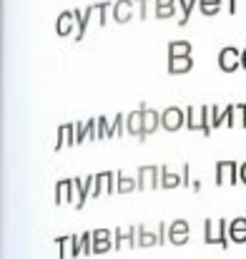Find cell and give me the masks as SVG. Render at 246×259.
Instances as JSON below:
<instances>
[{"instance_id": "6da1fadb", "label": "cell", "mask_w": 246, "mask_h": 259, "mask_svg": "<svg viewBox=\"0 0 246 259\" xmlns=\"http://www.w3.org/2000/svg\"><path fill=\"white\" fill-rule=\"evenodd\" d=\"M204 242L206 244H216V247H221V249H229V222L226 219H219V222H214V219H206L204 222Z\"/></svg>"}, {"instance_id": "7a4b0ae2", "label": "cell", "mask_w": 246, "mask_h": 259, "mask_svg": "<svg viewBox=\"0 0 246 259\" xmlns=\"http://www.w3.org/2000/svg\"><path fill=\"white\" fill-rule=\"evenodd\" d=\"M186 128L199 131L201 136H211L209 106H188V108H186Z\"/></svg>"}, {"instance_id": "3957f363", "label": "cell", "mask_w": 246, "mask_h": 259, "mask_svg": "<svg viewBox=\"0 0 246 259\" xmlns=\"http://www.w3.org/2000/svg\"><path fill=\"white\" fill-rule=\"evenodd\" d=\"M161 128L168 134H176L178 128H186V111L178 106H168L161 113Z\"/></svg>"}, {"instance_id": "277c9868", "label": "cell", "mask_w": 246, "mask_h": 259, "mask_svg": "<svg viewBox=\"0 0 246 259\" xmlns=\"http://www.w3.org/2000/svg\"><path fill=\"white\" fill-rule=\"evenodd\" d=\"M239 166L241 164H236V161H219L216 164V174H214L216 184L219 186H234L239 181Z\"/></svg>"}, {"instance_id": "5b68a950", "label": "cell", "mask_w": 246, "mask_h": 259, "mask_svg": "<svg viewBox=\"0 0 246 259\" xmlns=\"http://www.w3.org/2000/svg\"><path fill=\"white\" fill-rule=\"evenodd\" d=\"M136 179H138V191L161 189V166H141Z\"/></svg>"}, {"instance_id": "8992f818", "label": "cell", "mask_w": 246, "mask_h": 259, "mask_svg": "<svg viewBox=\"0 0 246 259\" xmlns=\"http://www.w3.org/2000/svg\"><path fill=\"white\" fill-rule=\"evenodd\" d=\"M219 68L224 73H234L236 68H241V51L234 46H224L219 51Z\"/></svg>"}, {"instance_id": "52a82bcc", "label": "cell", "mask_w": 246, "mask_h": 259, "mask_svg": "<svg viewBox=\"0 0 246 259\" xmlns=\"http://www.w3.org/2000/svg\"><path fill=\"white\" fill-rule=\"evenodd\" d=\"M188 234H191V227H188L186 219H173L168 224V242L173 247H183L188 242Z\"/></svg>"}, {"instance_id": "ba28073f", "label": "cell", "mask_w": 246, "mask_h": 259, "mask_svg": "<svg viewBox=\"0 0 246 259\" xmlns=\"http://www.w3.org/2000/svg\"><path fill=\"white\" fill-rule=\"evenodd\" d=\"M113 247L116 249H126V247H138V227H121L113 234Z\"/></svg>"}, {"instance_id": "9c48e42d", "label": "cell", "mask_w": 246, "mask_h": 259, "mask_svg": "<svg viewBox=\"0 0 246 259\" xmlns=\"http://www.w3.org/2000/svg\"><path fill=\"white\" fill-rule=\"evenodd\" d=\"M126 134L136 136L141 144L146 141V134H143V106H138L136 111H131L126 116Z\"/></svg>"}, {"instance_id": "30bf717a", "label": "cell", "mask_w": 246, "mask_h": 259, "mask_svg": "<svg viewBox=\"0 0 246 259\" xmlns=\"http://www.w3.org/2000/svg\"><path fill=\"white\" fill-rule=\"evenodd\" d=\"M116 176H118V174H113V171L95 174V186H93L90 199H98L101 194H113V191H116Z\"/></svg>"}, {"instance_id": "8fae6325", "label": "cell", "mask_w": 246, "mask_h": 259, "mask_svg": "<svg viewBox=\"0 0 246 259\" xmlns=\"http://www.w3.org/2000/svg\"><path fill=\"white\" fill-rule=\"evenodd\" d=\"M93 186H95V176H85V179H73V191H76V209H83L85 199L93 194Z\"/></svg>"}, {"instance_id": "7c38bea8", "label": "cell", "mask_w": 246, "mask_h": 259, "mask_svg": "<svg viewBox=\"0 0 246 259\" xmlns=\"http://www.w3.org/2000/svg\"><path fill=\"white\" fill-rule=\"evenodd\" d=\"M76 201V191H73V179H61L56 184V206H66Z\"/></svg>"}, {"instance_id": "4fadbf2b", "label": "cell", "mask_w": 246, "mask_h": 259, "mask_svg": "<svg viewBox=\"0 0 246 259\" xmlns=\"http://www.w3.org/2000/svg\"><path fill=\"white\" fill-rule=\"evenodd\" d=\"M113 249V232L111 229H95L93 232V254H106Z\"/></svg>"}, {"instance_id": "5bb4252c", "label": "cell", "mask_w": 246, "mask_h": 259, "mask_svg": "<svg viewBox=\"0 0 246 259\" xmlns=\"http://www.w3.org/2000/svg\"><path fill=\"white\" fill-rule=\"evenodd\" d=\"M95 15V5H88V8H76L73 10V18H76V40L85 38V28H88V20Z\"/></svg>"}, {"instance_id": "9a60e30c", "label": "cell", "mask_w": 246, "mask_h": 259, "mask_svg": "<svg viewBox=\"0 0 246 259\" xmlns=\"http://www.w3.org/2000/svg\"><path fill=\"white\" fill-rule=\"evenodd\" d=\"M78 141H76V126L73 123H63V126H58V134H56V151H61V149H66V146H76Z\"/></svg>"}, {"instance_id": "2e32d148", "label": "cell", "mask_w": 246, "mask_h": 259, "mask_svg": "<svg viewBox=\"0 0 246 259\" xmlns=\"http://www.w3.org/2000/svg\"><path fill=\"white\" fill-rule=\"evenodd\" d=\"M133 8H136L133 0H116V3H113L111 18H113L116 23H128V20L133 18Z\"/></svg>"}, {"instance_id": "e0dca14e", "label": "cell", "mask_w": 246, "mask_h": 259, "mask_svg": "<svg viewBox=\"0 0 246 259\" xmlns=\"http://www.w3.org/2000/svg\"><path fill=\"white\" fill-rule=\"evenodd\" d=\"M156 128H161V113L143 103V134H146V139L151 134H156Z\"/></svg>"}, {"instance_id": "ac0fdd59", "label": "cell", "mask_w": 246, "mask_h": 259, "mask_svg": "<svg viewBox=\"0 0 246 259\" xmlns=\"http://www.w3.org/2000/svg\"><path fill=\"white\" fill-rule=\"evenodd\" d=\"M95 141L98 139V118H90L85 123H76V141L83 144V141Z\"/></svg>"}, {"instance_id": "d6986e66", "label": "cell", "mask_w": 246, "mask_h": 259, "mask_svg": "<svg viewBox=\"0 0 246 259\" xmlns=\"http://www.w3.org/2000/svg\"><path fill=\"white\" fill-rule=\"evenodd\" d=\"M229 242L231 244H244L246 242V217H236L229 222Z\"/></svg>"}, {"instance_id": "ffe728a7", "label": "cell", "mask_w": 246, "mask_h": 259, "mask_svg": "<svg viewBox=\"0 0 246 259\" xmlns=\"http://www.w3.org/2000/svg\"><path fill=\"white\" fill-rule=\"evenodd\" d=\"M73 25H76L73 10H63V13L58 15V20H56V33H58L61 38H66V35L73 33Z\"/></svg>"}, {"instance_id": "44dd1931", "label": "cell", "mask_w": 246, "mask_h": 259, "mask_svg": "<svg viewBox=\"0 0 246 259\" xmlns=\"http://www.w3.org/2000/svg\"><path fill=\"white\" fill-rule=\"evenodd\" d=\"M161 244V237H159V229L151 232L149 227H138V247L141 249H149V247H159Z\"/></svg>"}, {"instance_id": "7402d4cb", "label": "cell", "mask_w": 246, "mask_h": 259, "mask_svg": "<svg viewBox=\"0 0 246 259\" xmlns=\"http://www.w3.org/2000/svg\"><path fill=\"white\" fill-rule=\"evenodd\" d=\"M183 186V176L171 166H161V189H178Z\"/></svg>"}, {"instance_id": "603a6c76", "label": "cell", "mask_w": 246, "mask_h": 259, "mask_svg": "<svg viewBox=\"0 0 246 259\" xmlns=\"http://www.w3.org/2000/svg\"><path fill=\"white\" fill-rule=\"evenodd\" d=\"M193 68V58H168V73L171 76H183Z\"/></svg>"}, {"instance_id": "cb8c5ba5", "label": "cell", "mask_w": 246, "mask_h": 259, "mask_svg": "<svg viewBox=\"0 0 246 259\" xmlns=\"http://www.w3.org/2000/svg\"><path fill=\"white\" fill-rule=\"evenodd\" d=\"M116 191L118 194H131L133 189H138V179H133V176H126L123 171H116Z\"/></svg>"}, {"instance_id": "d4e9b609", "label": "cell", "mask_w": 246, "mask_h": 259, "mask_svg": "<svg viewBox=\"0 0 246 259\" xmlns=\"http://www.w3.org/2000/svg\"><path fill=\"white\" fill-rule=\"evenodd\" d=\"M188 56H191L188 40H171L168 43V58H188Z\"/></svg>"}, {"instance_id": "484cf974", "label": "cell", "mask_w": 246, "mask_h": 259, "mask_svg": "<svg viewBox=\"0 0 246 259\" xmlns=\"http://www.w3.org/2000/svg\"><path fill=\"white\" fill-rule=\"evenodd\" d=\"M176 15V0H156V18L168 20Z\"/></svg>"}, {"instance_id": "4316f807", "label": "cell", "mask_w": 246, "mask_h": 259, "mask_svg": "<svg viewBox=\"0 0 246 259\" xmlns=\"http://www.w3.org/2000/svg\"><path fill=\"white\" fill-rule=\"evenodd\" d=\"M176 5L181 8L178 25H186V23H188V18H191V13H193V8L199 5V0H176Z\"/></svg>"}, {"instance_id": "83f0119b", "label": "cell", "mask_w": 246, "mask_h": 259, "mask_svg": "<svg viewBox=\"0 0 246 259\" xmlns=\"http://www.w3.org/2000/svg\"><path fill=\"white\" fill-rule=\"evenodd\" d=\"M113 13V3H95V15H98V25H108V18Z\"/></svg>"}, {"instance_id": "f1b7e54d", "label": "cell", "mask_w": 246, "mask_h": 259, "mask_svg": "<svg viewBox=\"0 0 246 259\" xmlns=\"http://www.w3.org/2000/svg\"><path fill=\"white\" fill-rule=\"evenodd\" d=\"M221 5H224V0H199V10L204 15H219Z\"/></svg>"}, {"instance_id": "f546056e", "label": "cell", "mask_w": 246, "mask_h": 259, "mask_svg": "<svg viewBox=\"0 0 246 259\" xmlns=\"http://www.w3.org/2000/svg\"><path fill=\"white\" fill-rule=\"evenodd\" d=\"M56 247H58V259L71 257V237H58L56 239Z\"/></svg>"}, {"instance_id": "4dcf8cb0", "label": "cell", "mask_w": 246, "mask_h": 259, "mask_svg": "<svg viewBox=\"0 0 246 259\" xmlns=\"http://www.w3.org/2000/svg\"><path fill=\"white\" fill-rule=\"evenodd\" d=\"M113 136V126L106 116H98V139H111Z\"/></svg>"}, {"instance_id": "1f68e13d", "label": "cell", "mask_w": 246, "mask_h": 259, "mask_svg": "<svg viewBox=\"0 0 246 259\" xmlns=\"http://www.w3.org/2000/svg\"><path fill=\"white\" fill-rule=\"evenodd\" d=\"M111 126H113V136H123L126 134V116L123 113H116V118L111 121Z\"/></svg>"}, {"instance_id": "d6a6232c", "label": "cell", "mask_w": 246, "mask_h": 259, "mask_svg": "<svg viewBox=\"0 0 246 259\" xmlns=\"http://www.w3.org/2000/svg\"><path fill=\"white\" fill-rule=\"evenodd\" d=\"M81 244H83V254H93V232H85L81 234Z\"/></svg>"}, {"instance_id": "836d02e7", "label": "cell", "mask_w": 246, "mask_h": 259, "mask_svg": "<svg viewBox=\"0 0 246 259\" xmlns=\"http://www.w3.org/2000/svg\"><path fill=\"white\" fill-rule=\"evenodd\" d=\"M81 254H83L81 234H71V257H81Z\"/></svg>"}, {"instance_id": "e575fe53", "label": "cell", "mask_w": 246, "mask_h": 259, "mask_svg": "<svg viewBox=\"0 0 246 259\" xmlns=\"http://www.w3.org/2000/svg\"><path fill=\"white\" fill-rule=\"evenodd\" d=\"M133 3H136L138 18H141V20H146V18H149V5H151V3H156V0H133Z\"/></svg>"}, {"instance_id": "d590c367", "label": "cell", "mask_w": 246, "mask_h": 259, "mask_svg": "<svg viewBox=\"0 0 246 259\" xmlns=\"http://www.w3.org/2000/svg\"><path fill=\"white\" fill-rule=\"evenodd\" d=\"M236 126L246 128V103H236Z\"/></svg>"}, {"instance_id": "8d00e7d4", "label": "cell", "mask_w": 246, "mask_h": 259, "mask_svg": "<svg viewBox=\"0 0 246 259\" xmlns=\"http://www.w3.org/2000/svg\"><path fill=\"white\" fill-rule=\"evenodd\" d=\"M181 176H183V186H188V189H191L193 179H191V166H188V164H183V166H181Z\"/></svg>"}, {"instance_id": "74e56055", "label": "cell", "mask_w": 246, "mask_h": 259, "mask_svg": "<svg viewBox=\"0 0 246 259\" xmlns=\"http://www.w3.org/2000/svg\"><path fill=\"white\" fill-rule=\"evenodd\" d=\"M239 181H241V184H246V161L239 166Z\"/></svg>"}, {"instance_id": "f35d334b", "label": "cell", "mask_w": 246, "mask_h": 259, "mask_svg": "<svg viewBox=\"0 0 246 259\" xmlns=\"http://www.w3.org/2000/svg\"><path fill=\"white\" fill-rule=\"evenodd\" d=\"M191 191H193V194H199V191H201V181H199V179H193V184H191Z\"/></svg>"}, {"instance_id": "ab89813d", "label": "cell", "mask_w": 246, "mask_h": 259, "mask_svg": "<svg viewBox=\"0 0 246 259\" xmlns=\"http://www.w3.org/2000/svg\"><path fill=\"white\" fill-rule=\"evenodd\" d=\"M226 3H229V13L236 15V0H226Z\"/></svg>"}, {"instance_id": "60d3db41", "label": "cell", "mask_w": 246, "mask_h": 259, "mask_svg": "<svg viewBox=\"0 0 246 259\" xmlns=\"http://www.w3.org/2000/svg\"><path fill=\"white\" fill-rule=\"evenodd\" d=\"M241 68H244V71H246V48H244V51H241Z\"/></svg>"}]
</instances>
